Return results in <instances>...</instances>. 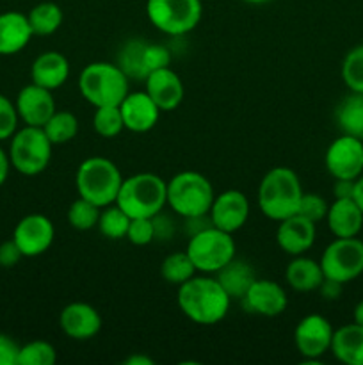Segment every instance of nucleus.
Returning <instances> with one entry per match:
<instances>
[{"mask_svg": "<svg viewBox=\"0 0 363 365\" xmlns=\"http://www.w3.org/2000/svg\"><path fill=\"white\" fill-rule=\"evenodd\" d=\"M149 24L167 36H185L194 31L203 16L201 0H146Z\"/></svg>", "mask_w": 363, "mask_h": 365, "instance_id": "obj_8", "label": "nucleus"}, {"mask_svg": "<svg viewBox=\"0 0 363 365\" xmlns=\"http://www.w3.org/2000/svg\"><path fill=\"white\" fill-rule=\"evenodd\" d=\"M342 289H344V284H340V282L331 280V278L324 277L322 284L319 285V289H317V291L320 292V296H322L324 299H327V302H335V299L340 298Z\"/></svg>", "mask_w": 363, "mask_h": 365, "instance_id": "obj_44", "label": "nucleus"}, {"mask_svg": "<svg viewBox=\"0 0 363 365\" xmlns=\"http://www.w3.org/2000/svg\"><path fill=\"white\" fill-rule=\"evenodd\" d=\"M144 91L159 106L160 110H174L184 102V82L169 66L152 71L144 78Z\"/></svg>", "mask_w": 363, "mask_h": 365, "instance_id": "obj_20", "label": "nucleus"}, {"mask_svg": "<svg viewBox=\"0 0 363 365\" xmlns=\"http://www.w3.org/2000/svg\"><path fill=\"white\" fill-rule=\"evenodd\" d=\"M178 307L192 323L212 327L228 316L231 298L226 294L216 277H192L178 285Z\"/></svg>", "mask_w": 363, "mask_h": 365, "instance_id": "obj_1", "label": "nucleus"}, {"mask_svg": "<svg viewBox=\"0 0 363 365\" xmlns=\"http://www.w3.org/2000/svg\"><path fill=\"white\" fill-rule=\"evenodd\" d=\"M340 73L349 91L363 93V45L354 46L345 53Z\"/></svg>", "mask_w": 363, "mask_h": 365, "instance_id": "obj_35", "label": "nucleus"}, {"mask_svg": "<svg viewBox=\"0 0 363 365\" xmlns=\"http://www.w3.org/2000/svg\"><path fill=\"white\" fill-rule=\"evenodd\" d=\"M171 63V52L167 46L159 45V43H148L144 50V64L148 71L160 70V68L169 66Z\"/></svg>", "mask_w": 363, "mask_h": 365, "instance_id": "obj_40", "label": "nucleus"}, {"mask_svg": "<svg viewBox=\"0 0 363 365\" xmlns=\"http://www.w3.org/2000/svg\"><path fill=\"white\" fill-rule=\"evenodd\" d=\"M14 106H16L20 120L31 127H43L56 113V100H53L52 91L34 82L20 89Z\"/></svg>", "mask_w": 363, "mask_h": 365, "instance_id": "obj_17", "label": "nucleus"}, {"mask_svg": "<svg viewBox=\"0 0 363 365\" xmlns=\"http://www.w3.org/2000/svg\"><path fill=\"white\" fill-rule=\"evenodd\" d=\"M125 364L127 365H153V360L148 359V356L142 355H132L128 359H125Z\"/></svg>", "mask_w": 363, "mask_h": 365, "instance_id": "obj_49", "label": "nucleus"}, {"mask_svg": "<svg viewBox=\"0 0 363 365\" xmlns=\"http://www.w3.org/2000/svg\"><path fill=\"white\" fill-rule=\"evenodd\" d=\"M9 168H11V160L9 155L0 148V187L4 185V182L7 180V175H9Z\"/></svg>", "mask_w": 363, "mask_h": 365, "instance_id": "obj_47", "label": "nucleus"}, {"mask_svg": "<svg viewBox=\"0 0 363 365\" xmlns=\"http://www.w3.org/2000/svg\"><path fill=\"white\" fill-rule=\"evenodd\" d=\"M326 223L335 237H358L363 228V212L352 198H335L327 209Z\"/></svg>", "mask_w": 363, "mask_h": 365, "instance_id": "obj_22", "label": "nucleus"}, {"mask_svg": "<svg viewBox=\"0 0 363 365\" xmlns=\"http://www.w3.org/2000/svg\"><path fill=\"white\" fill-rule=\"evenodd\" d=\"M27 14L7 11L0 14V56H14L21 52L32 39Z\"/></svg>", "mask_w": 363, "mask_h": 365, "instance_id": "obj_23", "label": "nucleus"}, {"mask_svg": "<svg viewBox=\"0 0 363 365\" xmlns=\"http://www.w3.org/2000/svg\"><path fill=\"white\" fill-rule=\"evenodd\" d=\"M59 327L73 341H89L102 330V316L89 303L73 302L60 310Z\"/></svg>", "mask_w": 363, "mask_h": 365, "instance_id": "obj_16", "label": "nucleus"}, {"mask_svg": "<svg viewBox=\"0 0 363 365\" xmlns=\"http://www.w3.org/2000/svg\"><path fill=\"white\" fill-rule=\"evenodd\" d=\"M246 4H253V6H262V4L270 2V0H244Z\"/></svg>", "mask_w": 363, "mask_h": 365, "instance_id": "obj_51", "label": "nucleus"}, {"mask_svg": "<svg viewBox=\"0 0 363 365\" xmlns=\"http://www.w3.org/2000/svg\"><path fill=\"white\" fill-rule=\"evenodd\" d=\"M216 280L219 282L221 287L226 291V294L230 296L231 302H233V299H238V302H241V299L244 298L246 292H248V289L253 285V282L256 280V273L251 267V264L233 257L226 266H223L217 271Z\"/></svg>", "mask_w": 363, "mask_h": 365, "instance_id": "obj_25", "label": "nucleus"}, {"mask_svg": "<svg viewBox=\"0 0 363 365\" xmlns=\"http://www.w3.org/2000/svg\"><path fill=\"white\" fill-rule=\"evenodd\" d=\"M123 177L116 164L105 157H89L82 160L75 175V185L80 198L89 200L100 209L116 203Z\"/></svg>", "mask_w": 363, "mask_h": 365, "instance_id": "obj_3", "label": "nucleus"}, {"mask_svg": "<svg viewBox=\"0 0 363 365\" xmlns=\"http://www.w3.org/2000/svg\"><path fill=\"white\" fill-rule=\"evenodd\" d=\"M120 110L123 116L125 128L135 132V134H144V132L152 130L162 113L146 91L128 93L123 102L120 103Z\"/></svg>", "mask_w": 363, "mask_h": 365, "instance_id": "obj_18", "label": "nucleus"}, {"mask_svg": "<svg viewBox=\"0 0 363 365\" xmlns=\"http://www.w3.org/2000/svg\"><path fill=\"white\" fill-rule=\"evenodd\" d=\"M78 89L82 98L93 107L120 106L128 95V77L117 64L91 63L80 71Z\"/></svg>", "mask_w": 363, "mask_h": 365, "instance_id": "obj_5", "label": "nucleus"}, {"mask_svg": "<svg viewBox=\"0 0 363 365\" xmlns=\"http://www.w3.org/2000/svg\"><path fill=\"white\" fill-rule=\"evenodd\" d=\"M326 278L349 284L363 274V241L358 237H335L320 257Z\"/></svg>", "mask_w": 363, "mask_h": 365, "instance_id": "obj_10", "label": "nucleus"}, {"mask_svg": "<svg viewBox=\"0 0 363 365\" xmlns=\"http://www.w3.org/2000/svg\"><path fill=\"white\" fill-rule=\"evenodd\" d=\"M327 209H330V205L320 195H317V192H302L298 214L317 225L326 220Z\"/></svg>", "mask_w": 363, "mask_h": 365, "instance_id": "obj_37", "label": "nucleus"}, {"mask_svg": "<svg viewBox=\"0 0 363 365\" xmlns=\"http://www.w3.org/2000/svg\"><path fill=\"white\" fill-rule=\"evenodd\" d=\"M214 227L212 220H210L209 214H203V216H192V217H185V232H187L189 237L192 235L199 234L205 228Z\"/></svg>", "mask_w": 363, "mask_h": 365, "instance_id": "obj_45", "label": "nucleus"}, {"mask_svg": "<svg viewBox=\"0 0 363 365\" xmlns=\"http://www.w3.org/2000/svg\"><path fill=\"white\" fill-rule=\"evenodd\" d=\"M52 146L43 127L25 125L11 138V166L25 177H36L48 168L52 159Z\"/></svg>", "mask_w": 363, "mask_h": 365, "instance_id": "obj_7", "label": "nucleus"}, {"mask_svg": "<svg viewBox=\"0 0 363 365\" xmlns=\"http://www.w3.org/2000/svg\"><path fill=\"white\" fill-rule=\"evenodd\" d=\"M18 110L16 106L7 96L0 95V141L13 138L18 128Z\"/></svg>", "mask_w": 363, "mask_h": 365, "instance_id": "obj_39", "label": "nucleus"}, {"mask_svg": "<svg viewBox=\"0 0 363 365\" xmlns=\"http://www.w3.org/2000/svg\"><path fill=\"white\" fill-rule=\"evenodd\" d=\"M331 353L345 365H363V327L351 323L335 330Z\"/></svg>", "mask_w": 363, "mask_h": 365, "instance_id": "obj_24", "label": "nucleus"}, {"mask_svg": "<svg viewBox=\"0 0 363 365\" xmlns=\"http://www.w3.org/2000/svg\"><path fill=\"white\" fill-rule=\"evenodd\" d=\"M56 228L53 223L43 214H28L21 217L14 227L13 241L16 242L23 257H39L53 245Z\"/></svg>", "mask_w": 363, "mask_h": 365, "instance_id": "obj_13", "label": "nucleus"}, {"mask_svg": "<svg viewBox=\"0 0 363 365\" xmlns=\"http://www.w3.org/2000/svg\"><path fill=\"white\" fill-rule=\"evenodd\" d=\"M214 198L212 184L198 171H182L167 182V205L184 220L209 214Z\"/></svg>", "mask_w": 363, "mask_h": 365, "instance_id": "obj_6", "label": "nucleus"}, {"mask_svg": "<svg viewBox=\"0 0 363 365\" xmlns=\"http://www.w3.org/2000/svg\"><path fill=\"white\" fill-rule=\"evenodd\" d=\"M148 41L146 39L132 38L121 45L117 52L116 64L121 68L125 75L132 81H144L149 75L148 68L144 64V50Z\"/></svg>", "mask_w": 363, "mask_h": 365, "instance_id": "obj_28", "label": "nucleus"}, {"mask_svg": "<svg viewBox=\"0 0 363 365\" xmlns=\"http://www.w3.org/2000/svg\"><path fill=\"white\" fill-rule=\"evenodd\" d=\"M352 323L363 327V299H359V302L356 303L354 310H352Z\"/></svg>", "mask_w": 363, "mask_h": 365, "instance_id": "obj_50", "label": "nucleus"}, {"mask_svg": "<svg viewBox=\"0 0 363 365\" xmlns=\"http://www.w3.org/2000/svg\"><path fill=\"white\" fill-rule=\"evenodd\" d=\"M57 360V351L50 342L32 341L20 346L18 365H53Z\"/></svg>", "mask_w": 363, "mask_h": 365, "instance_id": "obj_36", "label": "nucleus"}, {"mask_svg": "<svg viewBox=\"0 0 363 365\" xmlns=\"http://www.w3.org/2000/svg\"><path fill=\"white\" fill-rule=\"evenodd\" d=\"M130 220L132 217L125 210H121L116 203H112V205L103 207V210H100L98 225L96 227H98L100 234L105 239L120 241V239L127 237Z\"/></svg>", "mask_w": 363, "mask_h": 365, "instance_id": "obj_31", "label": "nucleus"}, {"mask_svg": "<svg viewBox=\"0 0 363 365\" xmlns=\"http://www.w3.org/2000/svg\"><path fill=\"white\" fill-rule=\"evenodd\" d=\"M116 205L130 217H153L167 205V182L153 173L123 178Z\"/></svg>", "mask_w": 363, "mask_h": 365, "instance_id": "obj_4", "label": "nucleus"}, {"mask_svg": "<svg viewBox=\"0 0 363 365\" xmlns=\"http://www.w3.org/2000/svg\"><path fill=\"white\" fill-rule=\"evenodd\" d=\"M93 128H95V132L100 138H117L125 128L120 106L96 107L95 116H93Z\"/></svg>", "mask_w": 363, "mask_h": 365, "instance_id": "obj_33", "label": "nucleus"}, {"mask_svg": "<svg viewBox=\"0 0 363 365\" xmlns=\"http://www.w3.org/2000/svg\"><path fill=\"white\" fill-rule=\"evenodd\" d=\"M34 36H50L63 25V9L53 2H41L27 14Z\"/></svg>", "mask_w": 363, "mask_h": 365, "instance_id": "obj_29", "label": "nucleus"}, {"mask_svg": "<svg viewBox=\"0 0 363 365\" xmlns=\"http://www.w3.org/2000/svg\"><path fill=\"white\" fill-rule=\"evenodd\" d=\"M233 234L219 230L216 227H209L199 234L189 237L187 255L191 257L196 271L205 274H216L223 266H226L235 257Z\"/></svg>", "mask_w": 363, "mask_h": 365, "instance_id": "obj_9", "label": "nucleus"}, {"mask_svg": "<svg viewBox=\"0 0 363 365\" xmlns=\"http://www.w3.org/2000/svg\"><path fill=\"white\" fill-rule=\"evenodd\" d=\"M285 280L295 292H312L322 284L324 273L320 262L305 255H295L288 262L285 271Z\"/></svg>", "mask_w": 363, "mask_h": 365, "instance_id": "obj_26", "label": "nucleus"}, {"mask_svg": "<svg viewBox=\"0 0 363 365\" xmlns=\"http://www.w3.org/2000/svg\"><path fill=\"white\" fill-rule=\"evenodd\" d=\"M242 307L248 314L262 317H276L287 310L288 298L285 289L274 280H260L256 278L251 287L241 299Z\"/></svg>", "mask_w": 363, "mask_h": 365, "instance_id": "obj_15", "label": "nucleus"}, {"mask_svg": "<svg viewBox=\"0 0 363 365\" xmlns=\"http://www.w3.org/2000/svg\"><path fill=\"white\" fill-rule=\"evenodd\" d=\"M302 187L298 173L287 166H276L263 175L258 185V209L269 220L280 223L298 214Z\"/></svg>", "mask_w": 363, "mask_h": 365, "instance_id": "obj_2", "label": "nucleus"}, {"mask_svg": "<svg viewBox=\"0 0 363 365\" xmlns=\"http://www.w3.org/2000/svg\"><path fill=\"white\" fill-rule=\"evenodd\" d=\"M324 166L333 178L356 180L363 175V139L342 134L324 153Z\"/></svg>", "mask_w": 363, "mask_h": 365, "instance_id": "obj_12", "label": "nucleus"}, {"mask_svg": "<svg viewBox=\"0 0 363 365\" xmlns=\"http://www.w3.org/2000/svg\"><path fill=\"white\" fill-rule=\"evenodd\" d=\"M160 277L173 285H182L196 277V266L187 252H177L167 255L160 264Z\"/></svg>", "mask_w": 363, "mask_h": 365, "instance_id": "obj_32", "label": "nucleus"}, {"mask_svg": "<svg viewBox=\"0 0 363 365\" xmlns=\"http://www.w3.org/2000/svg\"><path fill=\"white\" fill-rule=\"evenodd\" d=\"M153 223V235H155V241H171L174 235V221L169 216H166L164 212L155 214L152 217Z\"/></svg>", "mask_w": 363, "mask_h": 365, "instance_id": "obj_41", "label": "nucleus"}, {"mask_svg": "<svg viewBox=\"0 0 363 365\" xmlns=\"http://www.w3.org/2000/svg\"><path fill=\"white\" fill-rule=\"evenodd\" d=\"M127 239L134 246H148L149 242L155 241L152 217H132L130 225H128Z\"/></svg>", "mask_w": 363, "mask_h": 365, "instance_id": "obj_38", "label": "nucleus"}, {"mask_svg": "<svg viewBox=\"0 0 363 365\" xmlns=\"http://www.w3.org/2000/svg\"><path fill=\"white\" fill-rule=\"evenodd\" d=\"M354 182L356 180H347V178H335V198H352V195H354Z\"/></svg>", "mask_w": 363, "mask_h": 365, "instance_id": "obj_46", "label": "nucleus"}, {"mask_svg": "<svg viewBox=\"0 0 363 365\" xmlns=\"http://www.w3.org/2000/svg\"><path fill=\"white\" fill-rule=\"evenodd\" d=\"M20 346L6 334H0V365H18Z\"/></svg>", "mask_w": 363, "mask_h": 365, "instance_id": "obj_43", "label": "nucleus"}, {"mask_svg": "<svg viewBox=\"0 0 363 365\" xmlns=\"http://www.w3.org/2000/svg\"><path fill=\"white\" fill-rule=\"evenodd\" d=\"M21 259H23V253L20 252V248H18V245L13 239L0 245V267L9 269V267L16 266Z\"/></svg>", "mask_w": 363, "mask_h": 365, "instance_id": "obj_42", "label": "nucleus"}, {"mask_svg": "<svg viewBox=\"0 0 363 365\" xmlns=\"http://www.w3.org/2000/svg\"><path fill=\"white\" fill-rule=\"evenodd\" d=\"M100 207L78 196L68 209V223L78 232H88L98 225Z\"/></svg>", "mask_w": 363, "mask_h": 365, "instance_id": "obj_34", "label": "nucleus"}, {"mask_svg": "<svg viewBox=\"0 0 363 365\" xmlns=\"http://www.w3.org/2000/svg\"><path fill=\"white\" fill-rule=\"evenodd\" d=\"M335 123L342 134L363 139V93L351 91L338 102Z\"/></svg>", "mask_w": 363, "mask_h": 365, "instance_id": "obj_27", "label": "nucleus"}, {"mask_svg": "<svg viewBox=\"0 0 363 365\" xmlns=\"http://www.w3.org/2000/svg\"><path fill=\"white\" fill-rule=\"evenodd\" d=\"M333 327L320 314H310L298 323L294 330V342L305 362L315 364L331 349Z\"/></svg>", "mask_w": 363, "mask_h": 365, "instance_id": "obj_11", "label": "nucleus"}, {"mask_svg": "<svg viewBox=\"0 0 363 365\" xmlns=\"http://www.w3.org/2000/svg\"><path fill=\"white\" fill-rule=\"evenodd\" d=\"M317 237L315 223L294 214L280 221L276 230V242L287 255H305Z\"/></svg>", "mask_w": 363, "mask_h": 365, "instance_id": "obj_19", "label": "nucleus"}, {"mask_svg": "<svg viewBox=\"0 0 363 365\" xmlns=\"http://www.w3.org/2000/svg\"><path fill=\"white\" fill-rule=\"evenodd\" d=\"M352 200L358 203V207L363 212V175H359L354 182V195H352Z\"/></svg>", "mask_w": 363, "mask_h": 365, "instance_id": "obj_48", "label": "nucleus"}, {"mask_svg": "<svg viewBox=\"0 0 363 365\" xmlns=\"http://www.w3.org/2000/svg\"><path fill=\"white\" fill-rule=\"evenodd\" d=\"M68 77H70V61L66 59V56L56 52V50L39 53L32 63V82L41 86V88L50 89V91L59 89L68 81Z\"/></svg>", "mask_w": 363, "mask_h": 365, "instance_id": "obj_21", "label": "nucleus"}, {"mask_svg": "<svg viewBox=\"0 0 363 365\" xmlns=\"http://www.w3.org/2000/svg\"><path fill=\"white\" fill-rule=\"evenodd\" d=\"M46 138L53 146L70 143L78 134V120L70 110H56L50 120L43 125Z\"/></svg>", "mask_w": 363, "mask_h": 365, "instance_id": "obj_30", "label": "nucleus"}, {"mask_svg": "<svg viewBox=\"0 0 363 365\" xmlns=\"http://www.w3.org/2000/svg\"><path fill=\"white\" fill-rule=\"evenodd\" d=\"M212 225L219 230L235 234L246 225L249 217L248 196L237 189H228L214 198L209 212Z\"/></svg>", "mask_w": 363, "mask_h": 365, "instance_id": "obj_14", "label": "nucleus"}]
</instances>
